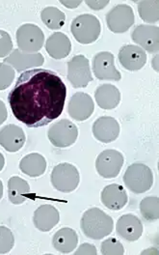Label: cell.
Returning <instances> with one entry per match:
<instances>
[{
	"mask_svg": "<svg viewBox=\"0 0 159 255\" xmlns=\"http://www.w3.org/2000/svg\"><path fill=\"white\" fill-rule=\"evenodd\" d=\"M66 85L46 69H32L19 76L8 101L16 120L30 128L43 127L63 112Z\"/></svg>",
	"mask_w": 159,
	"mask_h": 255,
	"instance_id": "obj_1",
	"label": "cell"
},
{
	"mask_svg": "<svg viewBox=\"0 0 159 255\" xmlns=\"http://www.w3.org/2000/svg\"><path fill=\"white\" fill-rule=\"evenodd\" d=\"M80 227L87 238L100 240L111 234L114 222L111 217L102 210L91 208L83 214Z\"/></svg>",
	"mask_w": 159,
	"mask_h": 255,
	"instance_id": "obj_2",
	"label": "cell"
},
{
	"mask_svg": "<svg viewBox=\"0 0 159 255\" xmlns=\"http://www.w3.org/2000/svg\"><path fill=\"white\" fill-rule=\"evenodd\" d=\"M75 39L82 45H89L95 42L101 32V25L97 17L90 14L77 16L71 26Z\"/></svg>",
	"mask_w": 159,
	"mask_h": 255,
	"instance_id": "obj_3",
	"label": "cell"
},
{
	"mask_svg": "<svg viewBox=\"0 0 159 255\" xmlns=\"http://www.w3.org/2000/svg\"><path fill=\"white\" fill-rule=\"evenodd\" d=\"M127 189L134 193H144L151 190L154 185L152 169L144 163H133L127 167L124 175Z\"/></svg>",
	"mask_w": 159,
	"mask_h": 255,
	"instance_id": "obj_4",
	"label": "cell"
},
{
	"mask_svg": "<svg viewBox=\"0 0 159 255\" xmlns=\"http://www.w3.org/2000/svg\"><path fill=\"white\" fill-rule=\"evenodd\" d=\"M80 176L78 168L68 162L59 163L51 172V184L55 190L69 193L77 190Z\"/></svg>",
	"mask_w": 159,
	"mask_h": 255,
	"instance_id": "obj_5",
	"label": "cell"
},
{
	"mask_svg": "<svg viewBox=\"0 0 159 255\" xmlns=\"http://www.w3.org/2000/svg\"><path fill=\"white\" fill-rule=\"evenodd\" d=\"M18 49L24 53H37L43 48L45 35L43 30L33 23H25L16 31Z\"/></svg>",
	"mask_w": 159,
	"mask_h": 255,
	"instance_id": "obj_6",
	"label": "cell"
},
{
	"mask_svg": "<svg viewBox=\"0 0 159 255\" xmlns=\"http://www.w3.org/2000/svg\"><path fill=\"white\" fill-rule=\"evenodd\" d=\"M48 139L52 145L58 148L72 146L79 137V128L70 120L63 119L49 128Z\"/></svg>",
	"mask_w": 159,
	"mask_h": 255,
	"instance_id": "obj_7",
	"label": "cell"
},
{
	"mask_svg": "<svg viewBox=\"0 0 159 255\" xmlns=\"http://www.w3.org/2000/svg\"><path fill=\"white\" fill-rule=\"evenodd\" d=\"M125 159L122 153L117 150H105L101 152L95 160V168L99 175L105 179H111L119 175Z\"/></svg>",
	"mask_w": 159,
	"mask_h": 255,
	"instance_id": "obj_8",
	"label": "cell"
},
{
	"mask_svg": "<svg viewBox=\"0 0 159 255\" xmlns=\"http://www.w3.org/2000/svg\"><path fill=\"white\" fill-rule=\"evenodd\" d=\"M68 80L75 88H84L93 80L90 63L84 55H76L68 63Z\"/></svg>",
	"mask_w": 159,
	"mask_h": 255,
	"instance_id": "obj_9",
	"label": "cell"
},
{
	"mask_svg": "<svg viewBox=\"0 0 159 255\" xmlns=\"http://www.w3.org/2000/svg\"><path fill=\"white\" fill-rule=\"evenodd\" d=\"M135 16L132 8L126 4H120L112 8L106 15L108 28L114 33L127 32L134 23Z\"/></svg>",
	"mask_w": 159,
	"mask_h": 255,
	"instance_id": "obj_10",
	"label": "cell"
},
{
	"mask_svg": "<svg viewBox=\"0 0 159 255\" xmlns=\"http://www.w3.org/2000/svg\"><path fill=\"white\" fill-rule=\"evenodd\" d=\"M93 71L99 80H115L122 79L121 73L116 69L115 58L111 52L101 51L95 54L93 60Z\"/></svg>",
	"mask_w": 159,
	"mask_h": 255,
	"instance_id": "obj_11",
	"label": "cell"
},
{
	"mask_svg": "<svg viewBox=\"0 0 159 255\" xmlns=\"http://www.w3.org/2000/svg\"><path fill=\"white\" fill-rule=\"evenodd\" d=\"M134 43L148 52H159V26L140 24L134 28L131 34Z\"/></svg>",
	"mask_w": 159,
	"mask_h": 255,
	"instance_id": "obj_12",
	"label": "cell"
},
{
	"mask_svg": "<svg viewBox=\"0 0 159 255\" xmlns=\"http://www.w3.org/2000/svg\"><path fill=\"white\" fill-rule=\"evenodd\" d=\"M95 104L92 97L84 93L78 92L74 94L69 103V114L70 116L77 121L87 120L94 112Z\"/></svg>",
	"mask_w": 159,
	"mask_h": 255,
	"instance_id": "obj_13",
	"label": "cell"
},
{
	"mask_svg": "<svg viewBox=\"0 0 159 255\" xmlns=\"http://www.w3.org/2000/svg\"><path fill=\"white\" fill-rule=\"evenodd\" d=\"M93 134L98 141L110 143L119 137L120 125L115 118L110 116L99 117L93 125Z\"/></svg>",
	"mask_w": 159,
	"mask_h": 255,
	"instance_id": "obj_14",
	"label": "cell"
},
{
	"mask_svg": "<svg viewBox=\"0 0 159 255\" xmlns=\"http://www.w3.org/2000/svg\"><path fill=\"white\" fill-rule=\"evenodd\" d=\"M119 61L128 71H139L147 63V53L143 48L135 45H127L119 51Z\"/></svg>",
	"mask_w": 159,
	"mask_h": 255,
	"instance_id": "obj_15",
	"label": "cell"
},
{
	"mask_svg": "<svg viewBox=\"0 0 159 255\" xmlns=\"http://www.w3.org/2000/svg\"><path fill=\"white\" fill-rule=\"evenodd\" d=\"M5 63L9 64L16 69L17 72H22L35 67H40L45 62L44 55L40 52L24 53L19 49L13 50L7 58L4 59Z\"/></svg>",
	"mask_w": 159,
	"mask_h": 255,
	"instance_id": "obj_16",
	"label": "cell"
},
{
	"mask_svg": "<svg viewBox=\"0 0 159 255\" xmlns=\"http://www.w3.org/2000/svg\"><path fill=\"white\" fill-rule=\"evenodd\" d=\"M116 230L118 235L123 239L135 242L140 239L143 234V224L136 216L127 214L118 220Z\"/></svg>",
	"mask_w": 159,
	"mask_h": 255,
	"instance_id": "obj_17",
	"label": "cell"
},
{
	"mask_svg": "<svg viewBox=\"0 0 159 255\" xmlns=\"http://www.w3.org/2000/svg\"><path fill=\"white\" fill-rule=\"evenodd\" d=\"M25 133L16 125L10 124L0 129V145L8 152L15 153L25 143Z\"/></svg>",
	"mask_w": 159,
	"mask_h": 255,
	"instance_id": "obj_18",
	"label": "cell"
},
{
	"mask_svg": "<svg viewBox=\"0 0 159 255\" xmlns=\"http://www.w3.org/2000/svg\"><path fill=\"white\" fill-rule=\"evenodd\" d=\"M60 221L58 210L51 205H42L38 208L33 217L36 228L42 232H49Z\"/></svg>",
	"mask_w": 159,
	"mask_h": 255,
	"instance_id": "obj_19",
	"label": "cell"
},
{
	"mask_svg": "<svg viewBox=\"0 0 159 255\" xmlns=\"http://www.w3.org/2000/svg\"><path fill=\"white\" fill-rule=\"evenodd\" d=\"M101 202L113 211L121 210L127 205V193L123 186L111 184L106 186L101 191Z\"/></svg>",
	"mask_w": 159,
	"mask_h": 255,
	"instance_id": "obj_20",
	"label": "cell"
},
{
	"mask_svg": "<svg viewBox=\"0 0 159 255\" xmlns=\"http://www.w3.org/2000/svg\"><path fill=\"white\" fill-rule=\"evenodd\" d=\"M46 50L52 58L60 60L71 53L72 43L67 35L62 32H55L47 40Z\"/></svg>",
	"mask_w": 159,
	"mask_h": 255,
	"instance_id": "obj_21",
	"label": "cell"
},
{
	"mask_svg": "<svg viewBox=\"0 0 159 255\" xmlns=\"http://www.w3.org/2000/svg\"><path fill=\"white\" fill-rule=\"evenodd\" d=\"M79 245L78 233L69 227H64L58 230L52 239L53 248L63 255L73 253Z\"/></svg>",
	"mask_w": 159,
	"mask_h": 255,
	"instance_id": "obj_22",
	"label": "cell"
},
{
	"mask_svg": "<svg viewBox=\"0 0 159 255\" xmlns=\"http://www.w3.org/2000/svg\"><path fill=\"white\" fill-rule=\"evenodd\" d=\"M95 99L100 109L113 110L120 104L121 93L115 85L105 83L97 87L95 90Z\"/></svg>",
	"mask_w": 159,
	"mask_h": 255,
	"instance_id": "obj_23",
	"label": "cell"
},
{
	"mask_svg": "<svg viewBox=\"0 0 159 255\" xmlns=\"http://www.w3.org/2000/svg\"><path fill=\"white\" fill-rule=\"evenodd\" d=\"M47 165L46 159L38 153L26 155L19 162L20 170L25 175L33 178L43 175L47 169Z\"/></svg>",
	"mask_w": 159,
	"mask_h": 255,
	"instance_id": "obj_24",
	"label": "cell"
},
{
	"mask_svg": "<svg viewBox=\"0 0 159 255\" xmlns=\"http://www.w3.org/2000/svg\"><path fill=\"white\" fill-rule=\"evenodd\" d=\"M29 194L30 186L25 180L16 176L10 178L8 181V196L13 204L19 205L23 203Z\"/></svg>",
	"mask_w": 159,
	"mask_h": 255,
	"instance_id": "obj_25",
	"label": "cell"
},
{
	"mask_svg": "<svg viewBox=\"0 0 159 255\" xmlns=\"http://www.w3.org/2000/svg\"><path fill=\"white\" fill-rule=\"evenodd\" d=\"M43 22L51 30H59L66 21V15L56 7H46L41 13Z\"/></svg>",
	"mask_w": 159,
	"mask_h": 255,
	"instance_id": "obj_26",
	"label": "cell"
},
{
	"mask_svg": "<svg viewBox=\"0 0 159 255\" xmlns=\"http://www.w3.org/2000/svg\"><path fill=\"white\" fill-rule=\"evenodd\" d=\"M159 2L145 0L139 2L138 11L141 18L147 23H158L159 20Z\"/></svg>",
	"mask_w": 159,
	"mask_h": 255,
	"instance_id": "obj_27",
	"label": "cell"
},
{
	"mask_svg": "<svg viewBox=\"0 0 159 255\" xmlns=\"http://www.w3.org/2000/svg\"><path fill=\"white\" fill-rule=\"evenodd\" d=\"M140 212L144 219L156 222L159 218V199L158 196L145 197L140 203Z\"/></svg>",
	"mask_w": 159,
	"mask_h": 255,
	"instance_id": "obj_28",
	"label": "cell"
},
{
	"mask_svg": "<svg viewBox=\"0 0 159 255\" xmlns=\"http://www.w3.org/2000/svg\"><path fill=\"white\" fill-rule=\"evenodd\" d=\"M15 245V237L6 226H0V255L9 254Z\"/></svg>",
	"mask_w": 159,
	"mask_h": 255,
	"instance_id": "obj_29",
	"label": "cell"
},
{
	"mask_svg": "<svg viewBox=\"0 0 159 255\" xmlns=\"http://www.w3.org/2000/svg\"><path fill=\"white\" fill-rule=\"evenodd\" d=\"M100 253L103 255H125V249L119 240L108 238L102 242Z\"/></svg>",
	"mask_w": 159,
	"mask_h": 255,
	"instance_id": "obj_30",
	"label": "cell"
},
{
	"mask_svg": "<svg viewBox=\"0 0 159 255\" xmlns=\"http://www.w3.org/2000/svg\"><path fill=\"white\" fill-rule=\"evenodd\" d=\"M15 80V70L7 63H0V90L8 88Z\"/></svg>",
	"mask_w": 159,
	"mask_h": 255,
	"instance_id": "obj_31",
	"label": "cell"
},
{
	"mask_svg": "<svg viewBox=\"0 0 159 255\" xmlns=\"http://www.w3.org/2000/svg\"><path fill=\"white\" fill-rule=\"evenodd\" d=\"M13 50V42L9 33L0 30V58L9 56Z\"/></svg>",
	"mask_w": 159,
	"mask_h": 255,
	"instance_id": "obj_32",
	"label": "cell"
},
{
	"mask_svg": "<svg viewBox=\"0 0 159 255\" xmlns=\"http://www.w3.org/2000/svg\"><path fill=\"white\" fill-rule=\"evenodd\" d=\"M76 255H97V251L94 245L85 243L82 244L80 248L78 249V251L75 253Z\"/></svg>",
	"mask_w": 159,
	"mask_h": 255,
	"instance_id": "obj_33",
	"label": "cell"
},
{
	"mask_svg": "<svg viewBox=\"0 0 159 255\" xmlns=\"http://www.w3.org/2000/svg\"><path fill=\"white\" fill-rule=\"evenodd\" d=\"M86 4L93 10L95 11H98L100 9H103L104 7L107 6V4H109V1L108 0H104V1H100V0H97V1H92V0H88L86 1Z\"/></svg>",
	"mask_w": 159,
	"mask_h": 255,
	"instance_id": "obj_34",
	"label": "cell"
},
{
	"mask_svg": "<svg viewBox=\"0 0 159 255\" xmlns=\"http://www.w3.org/2000/svg\"><path fill=\"white\" fill-rule=\"evenodd\" d=\"M8 116V112H7V109L5 104L0 100V125H2Z\"/></svg>",
	"mask_w": 159,
	"mask_h": 255,
	"instance_id": "obj_35",
	"label": "cell"
},
{
	"mask_svg": "<svg viewBox=\"0 0 159 255\" xmlns=\"http://www.w3.org/2000/svg\"><path fill=\"white\" fill-rule=\"evenodd\" d=\"M61 4H63L65 7L67 8H70V9H75L77 7H79L80 4H81V1H65V0H61L60 1Z\"/></svg>",
	"mask_w": 159,
	"mask_h": 255,
	"instance_id": "obj_36",
	"label": "cell"
},
{
	"mask_svg": "<svg viewBox=\"0 0 159 255\" xmlns=\"http://www.w3.org/2000/svg\"><path fill=\"white\" fill-rule=\"evenodd\" d=\"M4 164H5V159H4V156L0 153V171L3 169L4 167Z\"/></svg>",
	"mask_w": 159,
	"mask_h": 255,
	"instance_id": "obj_37",
	"label": "cell"
},
{
	"mask_svg": "<svg viewBox=\"0 0 159 255\" xmlns=\"http://www.w3.org/2000/svg\"><path fill=\"white\" fill-rule=\"evenodd\" d=\"M2 196H3V184H2V182L0 180V200H1Z\"/></svg>",
	"mask_w": 159,
	"mask_h": 255,
	"instance_id": "obj_38",
	"label": "cell"
},
{
	"mask_svg": "<svg viewBox=\"0 0 159 255\" xmlns=\"http://www.w3.org/2000/svg\"><path fill=\"white\" fill-rule=\"evenodd\" d=\"M158 58H159V55H157V56H156V58H155V59H156V60H157V59H158ZM153 64H155V61H154V60H153ZM158 66H159V64L156 63V66H155V67H154V68H156V70H157V71H159V67H158Z\"/></svg>",
	"mask_w": 159,
	"mask_h": 255,
	"instance_id": "obj_39",
	"label": "cell"
}]
</instances>
